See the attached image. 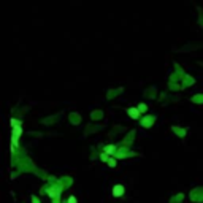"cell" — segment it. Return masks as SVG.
Listing matches in <instances>:
<instances>
[{"label":"cell","instance_id":"2","mask_svg":"<svg viewBox=\"0 0 203 203\" xmlns=\"http://www.w3.org/2000/svg\"><path fill=\"white\" fill-rule=\"evenodd\" d=\"M124 192H126V189H124L122 184H116L113 187V197H122Z\"/></svg>","mask_w":203,"mask_h":203},{"label":"cell","instance_id":"9","mask_svg":"<svg viewBox=\"0 0 203 203\" xmlns=\"http://www.w3.org/2000/svg\"><path fill=\"white\" fill-rule=\"evenodd\" d=\"M108 164H110L111 167H114V165H116V160H114V159H110V160H108Z\"/></svg>","mask_w":203,"mask_h":203},{"label":"cell","instance_id":"4","mask_svg":"<svg viewBox=\"0 0 203 203\" xmlns=\"http://www.w3.org/2000/svg\"><path fill=\"white\" fill-rule=\"evenodd\" d=\"M128 114H130V117L137 119V117H138V114H140V113H138V110H137V108H130V110H128Z\"/></svg>","mask_w":203,"mask_h":203},{"label":"cell","instance_id":"7","mask_svg":"<svg viewBox=\"0 0 203 203\" xmlns=\"http://www.w3.org/2000/svg\"><path fill=\"white\" fill-rule=\"evenodd\" d=\"M67 203H76V198H75V195H72V197L68 198V202Z\"/></svg>","mask_w":203,"mask_h":203},{"label":"cell","instance_id":"8","mask_svg":"<svg viewBox=\"0 0 203 203\" xmlns=\"http://www.w3.org/2000/svg\"><path fill=\"white\" fill-rule=\"evenodd\" d=\"M113 151H114V146H108V148H106V152H108V154H111Z\"/></svg>","mask_w":203,"mask_h":203},{"label":"cell","instance_id":"1","mask_svg":"<svg viewBox=\"0 0 203 203\" xmlns=\"http://www.w3.org/2000/svg\"><path fill=\"white\" fill-rule=\"evenodd\" d=\"M192 202H203V189H194L189 195Z\"/></svg>","mask_w":203,"mask_h":203},{"label":"cell","instance_id":"6","mask_svg":"<svg viewBox=\"0 0 203 203\" xmlns=\"http://www.w3.org/2000/svg\"><path fill=\"white\" fill-rule=\"evenodd\" d=\"M32 203H41V202H40V198H38V197H35V195H32Z\"/></svg>","mask_w":203,"mask_h":203},{"label":"cell","instance_id":"10","mask_svg":"<svg viewBox=\"0 0 203 203\" xmlns=\"http://www.w3.org/2000/svg\"><path fill=\"white\" fill-rule=\"evenodd\" d=\"M52 203H60V197H57V198H54Z\"/></svg>","mask_w":203,"mask_h":203},{"label":"cell","instance_id":"3","mask_svg":"<svg viewBox=\"0 0 203 203\" xmlns=\"http://www.w3.org/2000/svg\"><path fill=\"white\" fill-rule=\"evenodd\" d=\"M21 132H22V128H21V127H16V128H14V132H13V143H14V144H16V141H18L19 135H21Z\"/></svg>","mask_w":203,"mask_h":203},{"label":"cell","instance_id":"5","mask_svg":"<svg viewBox=\"0 0 203 203\" xmlns=\"http://www.w3.org/2000/svg\"><path fill=\"white\" fill-rule=\"evenodd\" d=\"M182 198H184V195H182V194H178V195H175V197L171 198V203H181Z\"/></svg>","mask_w":203,"mask_h":203}]
</instances>
